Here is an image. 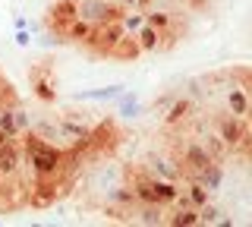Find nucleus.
Returning a JSON list of instances; mask_svg holds the SVG:
<instances>
[{
	"label": "nucleus",
	"instance_id": "nucleus-4",
	"mask_svg": "<svg viewBox=\"0 0 252 227\" xmlns=\"http://www.w3.org/2000/svg\"><path fill=\"white\" fill-rule=\"evenodd\" d=\"M120 35H123L120 22L107 19V22H101V26H92V32L85 35V41L79 44V51H82L85 57H92V60H107L110 57V48L117 44V38H120Z\"/></svg>",
	"mask_w": 252,
	"mask_h": 227
},
{
	"label": "nucleus",
	"instance_id": "nucleus-14",
	"mask_svg": "<svg viewBox=\"0 0 252 227\" xmlns=\"http://www.w3.org/2000/svg\"><path fill=\"white\" fill-rule=\"evenodd\" d=\"M136 41H139L142 54H158V44H161V38H158V32L145 22V26H142L139 32H136Z\"/></svg>",
	"mask_w": 252,
	"mask_h": 227
},
{
	"label": "nucleus",
	"instance_id": "nucleus-9",
	"mask_svg": "<svg viewBox=\"0 0 252 227\" xmlns=\"http://www.w3.org/2000/svg\"><path fill=\"white\" fill-rule=\"evenodd\" d=\"M142 164H145V167L152 170L155 177H161V180H170V183H183V177H180V167H177V161H173L170 155L164 152V148H158V152H152V155H148V158L142 161Z\"/></svg>",
	"mask_w": 252,
	"mask_h": 227
},
{
	"label": "nucleus",
	"instance_id": "nucleus-12",
	"mask_svg": "<svg viewBox=\"0 0 252 227\" xmlns=\"http://www.w3.org/2000/svg\"><path fill=\"white\" fill-rule=\"evenodd\" d=\"M183 183H186V186L180 190V195H183V199H186L192 208H202L205 202H211V199H215V193H211V190H205L199 180H183Z\"/></svg>",
	"mask_w": 252,
	"mask_h": 227
},
{
	"label": "nucleus",
	"instance_id": "nucleus-10",
	"mask_svg": "<svg viewBox=\"0 0 252 227\" xmlns=\"http://www.w3.org/2000/svg\"><path fill=\"white\" fill-rule=\"evenodd\" d=\"M224 111L236 114V117H249L252 104H249V89L246 85H224Z\"/></svg>",
	"mask_w": 252,
	"mask_h": 227
},
{
	"label": "nucleus",
	"instance_id": "nucleus-16",
	"mask_svg": "<svg viewBox=\"0 0 252 227\" xmlns=\"http://www.w3.org/2000/svg\"><path fill=\"white\" fill-rule=\"evenodd\" d=\"M139 111H142V101H139V95H120V117H139Z\"/></svg>",
	"mask_w": 252,
	"mask_h": 227
},
{
	"label": "nucleus",
	"instance_id": "nucleus-19",
	"mask_svg": "<svg viewBox=\"0 0 252 227\" xmlns=\"http://www.w3.org/2000/svg\"><path fill=\"white\" fill-rule=\"evenodd\" d=\"M16 41H19V44H29V32H16Z\"/></svg>",
	"mask_w": 252,
	"mask_h": 227
},
{
	"label": "nucleus",
	"instance_id": "nucleus-15",
	"mask_svg": "<svg viewBox=\"0 0 252 227\" xmlns=\"http://www.w3.org/2000/svg\"><path fill=\"white\" fill-rule=\"evenodd\" d=\"M126 92V85H107L101 92H85V95H76V98H85V101H110V98H120Z\"/></svg>",
	"mask_w": 252,
	"mask_h": 227
},
{
	"label": "nucleus",
	"instance_id": "nucleus-17",
	"mask_svg": "<svg viewBox=\"0 0 252 227\" xmlns=\"http://www.w3.org/2000/svg\"><path fill=\"white\" fill-rule=\"evenodd\" d=\"M177 3L189 13H208L211 10V0H177Z\"/></svg>",
	"mask_w": 252,
	"mask_h": 227
},
{
	"label": "nucleus",
	"instance_id": "nucleus-13",
	"mask_svg": "<svg viewBox=\"0 0 252 227\" xmlns=\"http://www.w3.org/2000/svg\"><path fill=\"white\" fill-rule=\"evenodd\" d=\"M117 22H120L123 32L136 35L139 29L145 26V13H142V10H126V6H120V16H117Z\"/></svg>",
	"mask_w": 252,
	"mask_h": 227
},
{
	"label": "nucleus",
	"instance_id": "nucleus-8",
	"mask_svg": "<svg viewBox=\"0 0 252 227\" xmlns=\"http://www.w3.org/2000/svg\"><path fill=\"white\" fill-rule=\"evenodd\" d=\"M76 16L89 26H101L120 16V3L117 0H76Z\"/></svg>",
	"mask_w": 252,
	"mask_h": 227
},
{
	"label": "nucleus",
	"instance_id": "nucleus-6",
	"mask_svg": "<svg viewBox=\"0 0 252 227\" xmlns=\"http://www.w3.org/2000/svg\"><path fill=\"white\" fill-rule=\"evenodd\" d=\"M76 19H79L76 16V0H54L44 13V29L57 38V41L66 44V35H69V29H73Z\"/></svg>",
	"mask_w": 252,
	"mask_h": 227
},
{
	"label": "nucleus",
	"instance_id": "nucleus-1",
	"mask_svg": "<svg viewBox=\"0 0 252 227\" xmlns=\"http://www.w3.org/2000/svg\"><path fill=\"white\" fill-rule=\"evenodd\" d=\"M29 195H32V177L22 158V145L19 139H6L0 145V211H22L29 208Z\"/></svg>",
	"mask_w": 252,
	"mask_h": 227
},
{
	"label": "nucleus",
	"instance_id": "nucleus-3",
	"mask_svg": "<svg viewBox=\"0 0 252 227\" xmlns=\"http://www.w3.org/2000/svg\"><path fill=\"white\" fill-rule=\"evenodd\" d=\"M145 22L158 32V38H161L158 54L173 51L186 38V32H189L186 16H180V10H155V6H148V10H145Z\"/></svg>",
	"mask_w": 252,
	"mask_h": 227
},
{
	"label": "nucleus",
	"instance_id": "nucleus-18",
	"mask_svg": "<svg viewBox=\"0 0 252 227\" xmlns=\"http://www.w3.org/2000/svg\"><path fill=\"white\" fill-rule=\"evenodd\" d=\"M117 3L126 6V10H142V13H145L148 6H152V0H117Z\"/></svg>",
	"mask_w": 252,
	"mask_h": 227
},
{
	"label": "nucleus",
	"instance_id": "nucleus-2",
	"mask_svg": "<svg viewBox=\"0 0 252 227\" xmlns=\"http://www.w3.org/2000/svg\"><path fill=\"white\" fill-rule=\"evenodd\" d=\"M126 142V130L114 117H98L94 127L85 132L82 139V155H85V164H98V161H110L120 145Z\"/></svg>",
	"mask_w": 252,
	"mask_h": 227
},
{
	"label": "nucleus",
	"instance_id": "nucleus-20",
	"mask_svg": "<svg viewBox=\"0 0 252 227\" xmlns=\"http://www.w3.org/2000/svg\"><path fill=\"white\" fill-rule=\"evenodd\" d=\"M155 3H161V0H152V6H155ZM170 3H177V0H170Z\"/></svg>",
	"mask_w": 252,
	"mask_h": 227
},
{
	"label": "nucleus",
	"instance_id": "nucleus-11",
	"mask_svg": "<svg viewBox=\"0 0 252 227\" xmlns=\"http://www.w3.org/2000/svg\"><path fill=\"white\" fill-rule=\"evenodd\" d=\"M139 57H142V48H139L136 35L123 32L120 38H117V44L110 48V57L107 60H117V64H136Z\"/></svg>",
	"mask_w": 252,
	"mask_h": 227
},
{
	"label": "nucleus",
	"instance_id": "nucleus-7",
	"mask_svg": "<svg viewBox=\"0 0 252 227\" xmlns=\"http://www.w3.org/2000/svg\"><path fill=\"white\" fill-rule=\"evenodd\" d=\"M202 114V104L195 101V95H177L164 111V130H189L192 120Z\"/></svg>",
	"mask_w": 252,
	"mask_h": 227
},
{
	"label": "nucleus",
	"instance_id": "nucleus-5",
	"mask_svg": "<svg viewBox=\"0 0 252 227\" xmlns=\"http://www.w3.org/2000/svg\"><path fill=\"white\" fill-rule=\"evenodd\" d=\"M29 85L41 104H54L57 101V95H60L57 92V66H54L51 57H41L29 66Z\"/></svg>",
	"mask_w": 252,
	"mask_h": 227
}]
</instances>
